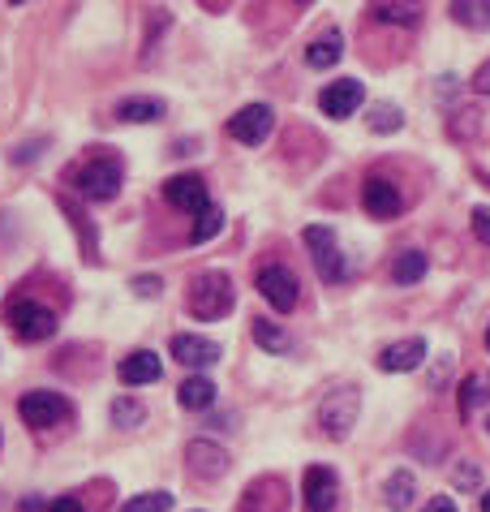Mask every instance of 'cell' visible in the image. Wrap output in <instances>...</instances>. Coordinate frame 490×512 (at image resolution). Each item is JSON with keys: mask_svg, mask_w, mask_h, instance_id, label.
Listing matches in <instances>:
<instances>
[{"mask_svg": "<svg viewBox=\"0 0 490 512\" xmlns=\"http://www.w3.org/2000/svg\"><path fill=\"white\" fill-rule=\"evenodd\" d=\"M48 512H86V508H82V504L74 500V495H65V500H56V504H52Z\"/></svg>", "mask_w": 490, "mask_h": 512, "instance_id": "obj_35", "label": "cell"}, {"mask_svg": "<svg viewBox=\"0 0 490 512\" xmlns=\"http://www.w3.org/2000/svg\"><path fill=\"white\" fill-rule=\"evenodd\" d=\"M370 125L379 134H392V130H400V112L392 108V104H374V117H370Z\"/></svg>", "mask_w": 490, "mask_h": 512, "instance_id": "obj_29", "label": "cell"}, {"mask_svg": "<svg viewBox=\"0 0 490 512\" xmlns=\"http://www.w3.org/2000/svg\"><path fill=\"white\" fill-rule=\"evenodd\" d=\"M362 203L370 216H379V220H392L396 211H400V190L392 186L387 177H370L366 186H362Z\"/></svg>", "mask_w": 490, "mask_h": 512, "instance_id": "obj_15", "label": "cell"}, {"mask_svg": "<svg viewBox=\"0 0 490 512\" xmlns=\"http://www.w3.org/2000/svg\"><path fill=\"white\" fill-rule=\"evenodd\" d=\"M142 418H147V409H142L134 396H121V401H112V422H117V426H138Z\"/></svg>", "mask_w": 490, "mask_h": 512, "instance_id": "obj_28", "label": "cell"}, {"mask_svg": "<svg viewBox=\"0 0 490 512\" xmlns=\"http://www.w3.org/2000/svg\"><path fill=\"white\" fill-rule=\"evenodd\" d=\"M224 229V216H220V207H207V211H198V224H194V233H190V241L194 246H203V241H211L215 233Z\"/></svg>", "mask_w": 490, "mask_h": 512, "instance_id": "obj_26", "label": "cell"}, {"mask_svg": "<svg viewBox=\"0 0 490 512\" xmlns=\"http://www.w3.org/2000/svg\"><path fill=\"white\" fill-rule=\"evenodd\" d=\"M18 414H22L26 426H35V431H48V426H56V422L69 414V405L56 392H26L22 401H18Z\"/></svg>", "mask_w": 490, "mask_h": 512, "instance_id": "obj_7", "label": "cell"}, {"mask_svg": "<svg viewBox=\"0 0 490 512\" xmlns=\"http://www.w3.org/2000/svg\"><path fill=\"white\" fill-rule=\"evenodd\" d=\"M185 457H190V474L207 478V482H215V478L228 474V452H224L220 444H211V439H194Z\"/></svg>", "mask_w": 490, "mask_h": 512, "instance_id": "obj_14", "label": "cell"}, {"mask_svg": "<svg viewBox=\"0 0 490 512\" xmlns=\"http://www.w3.org/2000/svg\"><path fill=\"white\" fill-rule=\"evenodd\" d=\"M306 246L314 254V267H319L323 284H340L344 276H349V267H344V254L336 246V233L323 229V224H310L306 229Z\"/></svg>", "mask_w": 490, "mask_h": 512, "instance_id": "obj_3", "label": "cell"}, {"mask_svg": "<svg viewBox=\"0 0 490 512\" xmlns=\"http://www.w3.org/2000/svg\"><path fill=\"white\" fill-rule=\"evenodd\" d=\"M473 91H478V95H490V61L478 65V74H473Z\"/></svg>", "mask_w": 490, "mask_h": 512, "instance_id": "obj_32", "label": "cell"}, {"mask_svg": "<svg viewBox=\"0 0 490 512\" xmlns=\"http://www.w3.org/2000/svg\"><path fill=\"white\" fill-rule=\"evenodd\" d=\"M271 130H276V112H271V104H245L237 117H228V134L237 142H245V147H258Z\"/></svg>", "mask_w": 490, "mask_h": 512, "instance_id": "obj_5", "label": "cell"}, {"mask_svg": "<svg viewBox=\"0 0 490 512\" xmlns=\"http://www.w3.org/2000/svg\"><path fill=\"white\" fill-rule=\"evenodd\" d=\"M486 349H490V327H486Z\"/></svg>", "mask_w": 490, "mask_h": 512, "instance_id": "obj_37", "label": "cell"}, {"mask_svg": "<svg viewBox=\"0 0 490 512\" xmlns=\"http://www.w3.org/2000/svg\"><path fill=\"white\" fill-rule=\"evenodd\" d=\"M254 340H258V345H263L267 353H276V358L293 353V336H288L280 323H271V319H258V323H254Z\"/></svg>", "mask_w": 490, "mask_h": 512, "instance_id": "obj_19", "label": "cell"}, {"mask_svg": "<svg viewBox=\"0 0 490 512\" xmlns=\"http://www.w3.org/2000/svg\"><path fill=\"white\" fill-rule=\"evenodd\" d=\"M177 401H181L185 409H211V405H215V383L203 379V375L185 379V383H181V392H177Z\"/></svg>", "mask_w": 490, "mask_h": 512, "instance_id": "obj_20", "label": "cell"}, {"mask_svg": "<svg viewBox=\"0 0 490 512\" xmlns=\"http://www.w3.org/2000/svg\"><path fill=\"white\" fill-rule=\"evenodd\" d=\"M344 56V39H340V31H327V35H319L314 44L306 48V65L310 69H331Z\"/></svg>", "mask_w": 490, "mask_h": 512, "instance_id": "obj_18", "label": "cell"}, {"mask_svg": "<svg viewBox=\"0 0 490 512\" xmlns=\"http://www.w3.org/2000/svg\"><path fill=\"white\" fill-rule=\"evenodd\" d=\"M297 276L288 272V267H280V263H271V267H263V272H258V293L267 297L271 306L280 310V315H288V310L297 306Z\"/></svg>", "mask_w": 490, "mask_h": 512, "instance_id": "obj_6", "label": "cell"}, {"mask_svg": "<svg viewBox=\"0 0 490 512\" xmlns=\"http://www.w3.org/2000/svg\"><path fill=\"white\" fill-rule=\"evenodd\" d=\"M362 99H366L362 82H353V78H340V82H331V87H323V95H319V108L327 112L331 121H344V117H353Z\"/></svg>", "mask_w": 490, "mask_h": 512, "instance_id": "obj_8", "label": "cell"}, {"mask_svg": "<svg viewBox=\"0 0 490 512\" xmlns=\"http://www.w3.org/2000/svg\"><path fill=\"white\" fill-rule=\"evenodd\" d=\"M301 495H306V512H331V508H336V474L323 469V465L306 469Z\"/></svg>", "mask_w": 490, "mask_h": 512, "instance_id": "obj_13", "label": "cell"}, {"mask_svg": "<svg viewBox=\"0 0 490 512\" xmlns=\"http://www.w3.org/2000/svg\"><path fill=\"white\" fill-rule=\"evenodd\" d=\"M490 375H473L460 383V418H469V414H478V409L490 401Z\"/></svg>", "mask_w": 490, "mask_h": 512, "instance_id": "obj_21", "label": "cell"}, {"mask_svg": "<svg viewBox=\"0 0 490 512\" xmlns=\"http://www.w3.org/2000/svg\"><path fill=\"white\" fill-rule=\"evenodd\" d=\"M357 414H362V392L357 388H336V392H327L323 396V405H319V422H323V431L331 439H344L357 426Z\"/></svg>", "mask_w": 490, "mask_h": 512, "instance_id": "obj_2", "label": "cell"}, {"mask_svg": "<svg viewBox=\"0 0 490 512\" xmlns=\"http://www.w3.org/2000/svg\"><path fill=\"white\" fill-rule=\"evenodd\" d=\"M164 198H168L172 207L190 211V216H198V211H207V207H211V198H207L203 177H194V173H181V177H172L168 186H164Z\"/></svg>", "mask_w": 490, "mask_h": 512, "instance_id": "obj_10", "label": "cell"}, {"mask_svg": "<svg viewBox=\"0 0 490 512\" xmlns=\"http://www.w3.org/2000/svg\"><path fill=\"white\" fill-rule=\"evenodd\" d=\"M473 233H478L486 246H490V207H478V211H473Z\"/></svg>", "mask_w": 490, "mask_h": 512, "instance_id": "obj_31", "label": "cell"}, {"mask_svg": "<svg viewBox=\"0 0 490 512\" xmlns=\"http://www.w3.org/2000/svg\"><path fill=\"white\" fill-rule=\"evenodd\" d=\"M426 276V254L422 250H405L400 259L392 263V280L396 284H417Z\"/></svg>", "mask_w": 490, "mask_h": 512, "instance_id": "obj_25", "label": "cell"}, {"mask_svg": "<svg viewBox=\"0 0 490 512\" xmlns=\"http://www.w3.org/2000/svg\"><path fill=\"white\" fill-rule=\"evenodd\" d=\"M78 186L86 198H112L121 186V164L117 160H91L78 173Z\"/></svg>", "mask_w": 490, "mask_h": 512, "instance_id": "obj_9", "label": "cell"}, {"mask_svg": "<svg viewBox=\"0 0 490 512\" xmlns=\"http://www.w3.org/2000/svg\"><path fill=\"white\" fill-rule=\"evenodd\" d=\"M160 353H151V349H138V353H129V358L117 366V375L121 383H129V388H142V383H155L160 379Z\"/></svg>", "mask_w": 490, "mask_h": 512, "instance_id": "obj_16", "label": "cell"}, {"mask_svg": "<svg viewBox=\"0 0 490 512\" xmlns=\"http://www.w3.org/2000/svg\"><path fill=\"white\" fill-rule=\"evenodd\" d=\"M297 5H310V0H297Z\"/></svg>", "mask_w": 490, "mask_h": 512, "instance_id": "obj_39", "label": "cell"}, {"mask_svg": "<svg viewBox=\"0 0 490 512\" xmlns=\"http://www.w3.org/2000/svg\"><path fill=\"white\" fill-rule=\"evenodd\" d=\"M370 13L379 22H387V26H417L422 22V13H426V5L422 0H379Z\"/></svg>", "mask_w": 490, "mask_h": 512, "instance_id": "obj_17", "label": "cell"}, {"mask_svg": "<svg viewBox=\"0 0 490 512\" xmlns=\"http://www.w3.org/2000/svg\"><path fill=\"white\" fill-rule=\"evenodd\" d=\"M482 512H490V491H486V495H482Z\"/></svg>", "mask_w": 490, "mask_h": 512, "instance_id": "obj_36", "label": "cell"}, {"mask_svg": "<svg viewBox=\"0 0 490 512\" xmlns=\"http://www.w3.org/2000/svg\"><path fill=\"white\" fill-rule=\"evenodd\" d=\"M168 508H172V495L168 491H142L121 512H168Z\"/></svg>", "mask_w": 490, "mask_h": 512, "instance_id": "obj_27", "label": "cell"}, {"mask_svg": "<svg viewBox=\"0 0 490 512\" xmlns=\"http://www.w3.org/2000/svg\"><path fill=\"white\" fill-rule=\"evenodd\" d=\"M134 289H138L142 297H155V293H160V280H155V276H138Z\"/></svg>", "mask_w": 490, "mask_h": 512, "instance_id": "obj_33", "label": "cell"}, {"mask_svg": "<svg viewBox=\"0 0 490 512\" xmlns=\"http://www.w3.org/2000/svg\"><path fill=\"white\" fill-rule=\"evenodd\" d=\"M452 482L460 491H473V487H482V469L478 465H469V461H460L456 465V474H452Z\"/></svg>", "mask_w": 490, "mask_h": 512, "instance_id": "obj_30", "label": "cell"}, {"mask_svg": "<svg viewBox=\"0 0 490 512\" xmlns=\"http://www.w3.org/2000/svg\"><path fill=\"white\" fill-rule=\"evenodd\" d=\"M121 121H134V125H147V121H160L164 117V104L160 99H125L117 108Z\"/></svg>", "mask_w": 490, "mask_h": 512, "instance_id": "obj_24", "label": "cell"}, {"mask_svg": "<svg viewBox=\"0 0 490 512\" xmlns=\"http://www.w3.org/2000/svg\"><path fill=\"white\" fill-rule=\"evenodd\" d=\"M172 358L185 362V366H194V371H207V366L220 362V345L207 336H172Z\"/></svg>", "mask_w": 490, "mask_h": 512, "instance_id": "obj_11", "label": "cell"}, {"mask_svg": "<svg viewBox=\"0 0 490 512\" xmlns=\"http://www.w3.org/2000/svg\"><path fill=\"white\" fill-rule=\"evenodd\" d=\"M422 512H456V504L448 500V495H435V500H430Z\"/></svg>", "mask_w": 490, "mask_h": 512, "instance_id": "obj_34", "label": "cell"}, {"mask_svg": "<svg viewBox=\"0 0 490 512\" xmlns=\"http://www.w3.org/2000/svg\"><path fill=\"white\" fill-rule=\"evenodd\" d=\"M426 358V340L422 336H409V340H400V345H387L379 353V371L387 375H405V371H417Z\"/></svg>", "mask_w": 490, "mask_h": 512, "instance_id": "obj_12", "label": "cell"}, {"mask_svg": "<svg viewBox=\"0 0 490 512\" xmlns=\"http://www.w3.org/2000/svg\"><path fill=\"white\" fill-rule=\"evenodd\" d=\"M413 491H417L413 474H409V469H396V474L387 478V508H392V512H405V508L413 504Z\"/></svg>", "mask_w": 490, "mask_h": 512, "instance_id": "obj_23", "label": "cell"}, {"mask_svg": "<svg viewBox=\"0 0 490 512\" xmlns=\"http://www.w3.org/2000/svg\"><path fill=\"white\" fill-rule=\"evenodd\" d=\"M185 306H190V315L203 319V323L224 319L228 310H233V280H228V272H203V276H194Z\"/></svg>", "mask_w": 490, "mask_h": 512, "instance_id": "obj_1", "label": "cell"}, {"mask_svg": "<svg viewBox=\"0 0 490 512\" xmlns=\"http://www.w3.org/2000/svg\"><path fill=\"white\" fill-rule=\"evenodd\" d=\"M9 5H22V0H9Z\"/></svg>", "mask_w": 490, "mask_h": 512, "instance_id": "obj_38", "label": "cell"}, {"mask_svg": "<svg viewBox=\"0 0 490 512\" xmlns=\"http://www.w3.org/2000/svg\"><path fill=\"white\" fill-rule=\"evenodd\" d=\"M452 18L460 26H473V31H486L490 26V0H452Z\"/></svg>", "mask_w": 490, "mask_h": 512, "instance_id": "obj_22", "label": "cell"}, {"mask_svg": "<svg viewBox=\"0 0 490 512\" xmlns=\"http://www.w3.org/2000/svg\"><path fill=\"white\" fill-rule=\"evenodd\" d=\"M9 323H13V332H18L22 340H48L56 332V315L48 306L31 302V297H18V302L9 306Z\"/></svg>", "mask_w": 490, "mask_h": 512, "instance_id": "obj_4", "label": "cell"}]
</instances>
